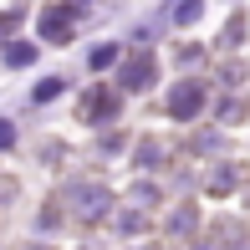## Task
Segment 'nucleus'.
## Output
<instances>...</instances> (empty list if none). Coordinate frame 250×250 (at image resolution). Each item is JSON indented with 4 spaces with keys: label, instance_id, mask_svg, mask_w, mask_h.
Here are the masks:
<instances>
[{
    "label": "nucleus",
    "instance_id": "obj_7",
    "mask_svg": "<svg viewBox=\"0 0 250 250\" xmlns=\"http://www.w3.org/2000/svg\"><path fill=\"white\" fill-rule=\"evenodd\" d=\"M31 56H36V51H31V46H10V51H5V62H10V66H26Z\"/></svg>",
    "mask_w": 250,
    "mask_h": 250
},
{
    "label": "nucleus",
    "instance_id": "obj_6",
    "mask_svg": "<svg viewBox=\"0 0 250 250\" xmlns=\"http://www.w3.org/2000/svg\"><path fill=\"white\" fill-rule=\"evenodd\" d=\"M112 62H118V46H97V51H92V66H97V72H102V66H112Z\"/></svg>",
    "mask_w": 250,
    "mask_h": 250
},
{
    "label": "nucleus",
    "instance_id": "obj_2",
    "mask_svg": "<svg viewBox=\"0 0 250 250\" xmlns=\"http://www.w3.org/2000/svg\"><path fill=\"white\" fill-rule=\"evenodd\" d=\"M199 107H204V92H199V82H184V87H174V97H168V112H174V118H194Z\"/></svg>",
    "mask_w": 250,
    "mask_h": 250
},
{
    "label": "nucleus",
    "instance_id": "obj_5",
    "mask_svg": "<svg viewBox=\"0 0 250 250\" xmlns=\"http://www.w3.org/2000/svg\"><path fill=\"white\" fill-rule=\"evenodd\" d=\"M102 199H107L102 189H82V204H77V214H82V220H97V214H102Z\"/></svg>",
    "mask_w": 250,
    "mask_h": 250
},
{
    "label": "nucleus",
    "instance_id": "obj_10",
    "mask_svg": "<svg viewBox=\"0 0 250 250\" xmlns=\"http://www.w3.org/2000/svg\"><path fill=\"white\" fill-rule=\"evenodd\" d=\"M16 26V16H0V41H5V31Z\"/></svg>",
    "mask_w": 250,
    "mask_h": 250
},
{
    "label": "nucleus",
    "instance_id": "obj_4",
    "mask_svg": "<svg viewBox=\"0 0 250 250\" xmlns=\"http://www.w3.org/2000/svg\"><path fill=\"white\" fill-rule=\"evenodd\" d=\"M148 77H153V62H148V56H138V62L123 72V87H148Z\"/></svg>",
    "mask_w": 250,
    "mask_h": 250
},
{
    "label": "nucleus",
    "instance_id": "obj_9",
    "mask_svg": "<svg viewBox=\"0 0 250 250\" xmlns=\"http://www.w3.org/2000/svg\"><path fill=\"white\" fill-rule=\"evenodd\" d=\"M10 143H16V128H10V123H0V148H10Z\"/></svg>",
    "mask_w": 250,
    "mask_h": 250
},
{
    "label": "nucleus",
    "instance_id": "obj_8",
    "mask_svg": "<svg viewBox=\"0 0 250 250\" xmlns=\"http://www.w3.org/2000/svg\"><path fill=\"white\" fill-rule=\"evenodd\" d=\"M56 92H62V82H41V87H36V102H46V97H56Z\"/></svg>",
    "mask_w": 250,
    "mask_h": 250
},
{
    "label": "nucleus",
    "instance_id": "obj_1",
    "mask_svg": "<svg viewBox=\"0 0 250 250\" xmlns=\"http://www.w3.org/2000/svg\"><path fill=\"white\" fill-rule=\"evenodd\" d=\"M41 36L56 41V46H62V41H72V16H66L62 5H46V10H41Z\"/></svg>",
    "mask_w": 250,
    "mask_h": 250
},
{
    "label": "nucleus",
    "instance_id": "obj_3",
    "mask_svg": "<svg viewBox=\"0 0 250 250\" xmlns=\"http://www.w3.org/2000/svg\"><path fill=\"white\" fill-rule=\"evenodd\" d=\"M82 118H87V123H107V118H118V97H112L107 87H97V92L82 102Z\"/></svg>",
    "mask_w": 250,
    "mask_h": 250
}]
</instances>
